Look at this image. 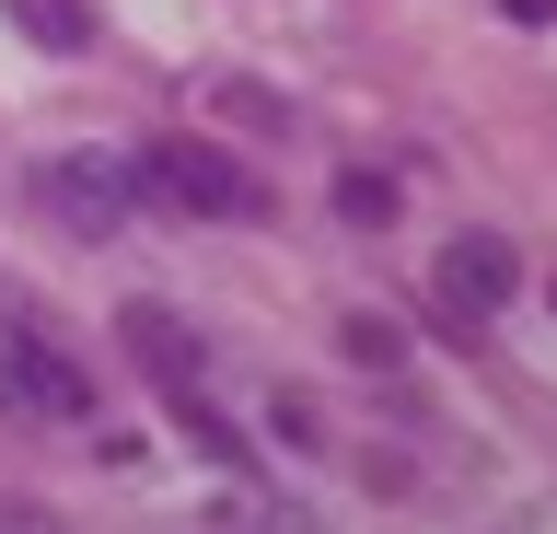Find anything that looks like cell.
Returning a JSON list of instances; mask_svg holds the SVG:
<instances>
[{
	"mask_svg": "<svg viewBox=\"0 0 557 534\" xmlns=\"http://www.w3.org/2000/svg\"><path fill=\"white\" fill-rule=\"evenodd\" d=\"M395 210H407V186L383 175V163H348V175H337V221H360V233H383Z\"/></svg>",
	"mask_w": 557,
	"mask_h": 534,
	"instance_id": "7",
	"label": "cell"
},
{
	"mask_svg": "<svg viewBox=\"0 0 557 534\" xmlns=\"http://www.w3.org/2000/svg\"><path fill=\"white\" fill-rule=\"evenodd\" d=\"M499 12H511V24H557V0H499Z\"/></svg>",
	"mask_w": 557,
	"mask_h": 534,
	"instance_id": "12",
	"label": "cell"
},
{
	"mask_svg": "<svg viewBox=\"0 0 557 534\" xmlns=\"http://www.w3.org/2000/svg\"><path fill=\"white\" fill-rule=\"evenodd\" d=\"M0 407L12 419H47V430L94 419V360L70 349V325H47L24 290H0Z\"/></svg>",
	"mask_w": 557,
	"mask_h": 534,
	"instance_id": "1",
	"label": "cell"
},
{
	"mask_svg": "<svg viewBox=\"0 0 557 534\" xmlns=\"http://www.w3.org/2000/svg\"><path fill=\"white\" fill-rule=\"evenodd\" d=\"M221 116H233V128H290V105L256 94V82H221Z\"/></svg>",
	"mask_w": 557,
	"mask_h": 534,
	"instance_id": "9",
	"label": "cell"
},
{
	"mask_svg": "<svg viewBox=\"0 0 557 534\" xmlns=\"http://www.w3.org/2000/svg\"><path fill=\"white\" fill-rule=\"evenodd\" d=\"M268 419H278V442H302V454H325V407H313V395H278Z\"/></svg>",
	"mask_w": 557,
	"mask_h": 534,
	"instance_id": "10",
	"label": "cell"
},
{
	"mask_svg": "<svg viewBox=\"0 0 557 534\" xmlns=\"http://www.w3.org/2000/svg\"><path fill=\"white\" fill-rule=\"evenodd\" d=\"M0 534H70V523L47 511V499H0Z\"/></svg>",
	"mask_w": 557,
	"mask_h": 534,
	"instance_id": "11",
	"label": "cell"
},
{
	"mask_svg": "<svg viewBox=\"0 0 557 534\" xmlns=\"http://www.w3.org/2000/svg\"><path fill=\"white\" fill-rule=\"evenodd\" d=\"M116 349L139 360V384L163 395V407L209 384V360H198V337H186V314H174V302H116Z\"/></svg>",
	"mask_w": 557,
	"mask_h": 534,
	"instance_id": "5",
	"label": "cell"
},
{
	"mask_svg": "<svg viewBox=\"0 0 557 534\" xmlns=\"http://www.w3.org/2000/svg\"><path fill=\"white\" fill-rule=\"evenodd\" d=\"M511 290H522V256L499 245V233H453L442 245V325L453 337L487 325V314H511Z\"/></svg>",
	"mask_w": 557,
	"mask_h": 534,
	"instance_id": "4",
	"label": "cell"
},
{
	"mask_svg": "<svg viewBox=\"0 0 557 534\" xmlns=\"http://www.w3.org/2000/svg\"><path fill=\"white\" fill-rule=\"evenodd\" d=\"M35 198H47V221L59 233H116V221L139 210V163H116V151H59V163H35Z\"/></svg>",
	"mask_w": 557,
	"mask_h": 534,
	"instance_id": "3",
	"label": "cell"
},
{
	"mask_svg": "<svg viewBox=\"0 0 557 534\" xmlns=\"http://www.w3.org/2000/svg\"><path fill=\"white\" fill-rule=\"evenodd\" d=\"M139 198L151 210H186V221H268V175L244 163V151L221 140H163V151H139Z\"/></svg>",
	"mask_w": 557,
	"mask_h": 534,
	"instance_id": "2",
	"label": "cell"
},
{
	"mask_svg": "<svg viewBox=\"0 0 557 534\" xmlns=\"http://www.w3.org/2000/svg\"><path fill=\"white\" fill-rule=\"evenodd\" d=\"M337 349L360 360V372H407V337H395L383 314H348V325H337Z\"/></svg>",
	"mask_w": 557,
	"mask_h": 534,
	"instance_id": "8",
	"label": "cell"
},
{
	"mask_svg": "<svg viewBox=\"0 0 557 534\" xmlns=\"http://www.w3.org/2000/svg\"><path fill=\"white\" fill-rule=\"evenodd\" d=\"M0 12H12V36L47 47V59H82V47H94V0H0Z\"/></svg>",
	"mask_w": 557,
	"mask_h": 534,
	"instance_id": "6",
	"label": "cell"
}]
</instances>
